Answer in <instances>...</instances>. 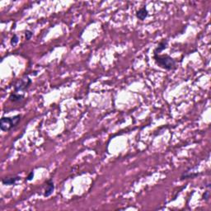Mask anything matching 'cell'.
Wrapping results in <instances>:
<instances>
[{
  "mask_svg": "<svg viewBox=\"0 0 211 211\" xmlns=\"http://www.w3.org/2000/svg\"><path fill=\"white\" fill-rule=\"evenodd\" d=\"M153 59L157 65L166 70H174L176 68V60L169 55L153 54Z\"/></svg>",
  "mask_w": 211,
  "mask_h": 211,
  "instance_id": "cell-1",
  "label": "cell"
},
{
  "mask_svg": "<svg viewBox=\"0 0 211 211\" xmlns=\"http://www.w3.org/2000/svg\"><path fill=\"white\" fill-rule=\"evenodd\" d=\"M21 115H16L12 117H2L0 120V129L2 131H8L14 128L21 120Z\"/></svg>",
  "mask_w": 211,
  "mask_h": 211,
  "instance_id": "cell-2",
  "label": "cell"
},
{
  "mask_svg": "<svg viewBox=\"0 0 211 211\" xmlns=\"http://www.w3.org/2000/svg\"><path fill=\"white\" fill-rule=\"evenodd\" d=\"M31 84V80L27 77V79L26 81H25L24 79H21L20 82H19L18 84H16L14 87V92L16 93V92H18L20 91H25L26 90H27L30 87V85Z\"/></svg>",
  "mask_w": 211,
  "mask_h": 211,
  "instance_id": "cell-3",
  "label": "cell"
},
{
  "mask_svg": "<svg viewBox=\"0 0 211 211\" xmlns=\"http://www.w3.org/2000/svg\"><path fill=\"white\" fill-rule=\"evenodd\" d=\"M46 188H45V193H44V196L49 197V195H51V194L54 192V181L52 179H49L46 181Z\"/></svg>",
  "mask_w": 211,
  "mask_h": 211,
  "instance_id": "cell-4",
  "label": "cell"
},
{
  "mask_svg": "<svg viewBox=\"0 0 211 211\" xmlns=\"http://www.w3.org/2000/svg\"><path fill=\"white\" fill-rule=\"evenodd\" d=\"M21 179L20 176H11V177H5L2 180V182L3 185H15L17 181H19Z\"/></svg>",
  "mask_w": 211,
  "mask_h": 211,
  "instance_id": "cell-5",
  "label": "cell"
},
{
  "mask_svg": "<svg viewBox=\"0 0 211 211\" xmlns=\"http://www.w3.org/2000/svg\"><path fill=\"white\" fill-rule=\"evenodd\" d=\"M166 46H167V40H166V39H163V40L160 41L158 45L156 47V49H155L154 51H153V54H158L159 53H161L162 50H164L166 48Z\"/></svg>",
  "mask_w": 211,
  "mask_h": 211,
  "instance_id": "cell-6",
  "label": "cell"
},
{
  "mask_svg": "<svg viewBox=\"0 0 211 211\" xmlns=\"http://www.w3.org/2000/svg\"><path fill=\"white\" fill-rule=\"evenodd\" d=\"M148 16V12L145 7H141L140 9L138 10L137 12H136V16H137V18H138L139 20H141V21H143Z\"/></svg>",
  "mask_w": 211,
  "mask_h": 211,
  "instance_id": "cell-7",
  "label": "cell"
},
{
  "mask_svg": "<svg viewBox=\"0 0 211 211\" xmlns=\"http://www.w3.org/2000/svg\"><path fill=\"white\" fill-rule=\"evenodd\" d=\"M24 98L23 95H20L17 93H12L9 96V101L12 102H18V101H21Z\"/></svg>",
  "mask_w": 211,
  "mask_h": 211,
  "instance_id": "cell-8",
  "label": "cell"
},
{
  "mask_svg": "<svg viewBox=\"0 0 211 211\" xmlns=\"http://www.w3.org/2000/svg\"><path fill=\"white\" fill-rule=\"evenodd\" d=\"M199 176V173H195V174H187L186 172H184L181 176V180H184V179H189V178H194L195 176Z\"/></svg>",
  "mask_w": 211,
  "mask_h": 211,
  "instance_id": "cell-9",
  "label": "cell"
},
{
  "mask_svg": "<svg viewBox=\"0 0 211 211\" xmlns=\"http://www.w3.org/2000/svg\"><path fill=\"white\" fill-rule=\"evenodd\" d=\"M18 40H19V38L18 36H17V35L16 34H14L13 35V36L12 37V40H11V45H16L17 43H18Z\"/></svg>",
  "mask_w": 211,
  "mask_h": 211,
  "instance_id": "cell-10",
  "label": "cell"
},
{
  "mask_svg": "<svg viewBox=\"0 0 211 211\" xmlns=\"http://www.w3.org/2000/svg\"><path fill=\"white\" fill-rule=\"evenodd\" d=\"M33 35V32L31 30H26V32H25V37H26V40H30V38L32 37Z\"/></svg>",
  "mask_w": 211,
  "mask_h": 211,
  "instance_id": "cell-11",
  "label": "cell"
},
{
  "mask_svg": "<svg viewBox=\"0 0 211 211\" xmlns=\"http://www.w3.org/2000/svg\"><path fill=\"white\" fill-rule=\"evenodd\" d=\"M209 195H210V194H209V191H208V190H207V191H205V192L204 193V195H203V199H204V200H209Z\"/></svg>",
  "mask_w": 211,
  "mask_h": 211,
  "instance_id": "cell-12",
  "label": "cell"
},
{
  "mask_svg": "<svg viewBox=\"0 0 211 211\" xmlns=\"http://www.w3.org/2000/svg\"><path fill=\"white\" fill-rule=\"evenodd\" d=\"M33 177H34V171H30L28 176H27V177L26 178V181H31Z\"/></svg>",
  "mask_w": 211,
  "mask_h": 211,
  "instance_id": "cell-13",
  "label": "cell"
}]
</instances>
